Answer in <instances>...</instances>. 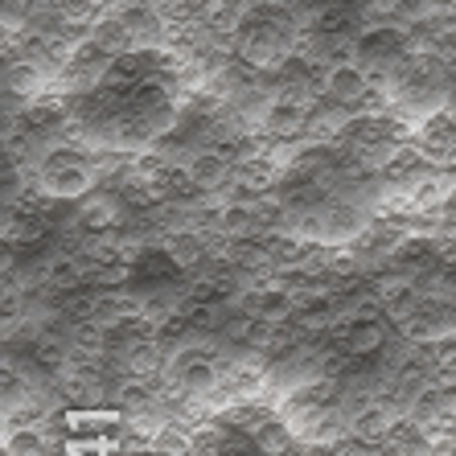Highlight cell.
Here are the masks:
<instances>
[{"instance_id":"1","label":"cell","mask_w":456,"mask_h":456,"mask_svg":"<svg viewBox=\"0 0 456 456\" xmlns=\"http://www.w3.org/2000/svg\"><path fill=\"white\" fill-rule=\"evenodd\" d=\"M223 366L226 354L214 350L206 338H190L173 346L169 354V374H165V387L177 395H190V399H214L218 382H223Z\"/></svg>"},{"instance_id":"2","label":"cell","mask_w":456,"mask_h":456,"mask_svg":"<svg viewBox=\"0 0 456 456\" xmlns=\"http://www.w3.org/2000/svg\"><path fill=\"white\" fill-rule=\"evenodd\" d=\"M415 37H411V25L403 21H366L354 37V58H358L366 70L374 75V83H387L395 66H403L407 58L415 53Z\"/></svg>"},{"instance_id":"3","label":"cell","mask_w":456,"mask_h":456,"mask_svg":"<svg viewBox=\"0 0 456 456\" xmlns=\"http://www.w3.org/2000/svg\"><path fill=\"white\" fill-rule=\"evenodd\" d=\"M374 91H379V83H374V75L358 58H341V62H330L321 70V95H325V103L358 107Z\"/></svg>"},{"instance_id":"4","label":"cell","mask_w":456,"mask_h":456,"mask_svg":"<svg viewBox=\"0 0 456 456\" xmlns=\"http://www.w3.org/2000/svg\"><path fill=\"white\" fill-rule=\"evenodd\" d=\"M411 140H415V149L428 157L432 169H456V111L452 107L419 119L411 127Z\"/></svg>"},{"instance_id":"5","label":"cell","mask_w":456,"mask_h":456,"mask_svg":"<svg viewBox=\"0 0 456 456\" xmlns=\"http://www.w3.org/2000/svg\"><path fill=\"white\" fill-rule=\"evenodd\" d=\"M234 169H239V160L226 157L223 149H214V144H202V149H193L185 157V177H190V190L198 193H210V198H223L226 190L234 185Z\"/></svg>"},{"instance_id":"6","label":"cell","mask_w":456,"mask_h":456,"mask_svg":"<svg viewBox=\"0 0 456 456\" xmlns=\"http://www.w3.org/2000/svg\"><path fill=\"white\" fill-rule=\"evenodd\" d=\"M127 218V193L116 190H91L86 198H78V210H75V231L86 234H107V231H119Z\"/></svg>"},{"instance_id":"7","label":"cell","mask_w":456,"mask_h":456,"mask_svg":"<svg viewBox=\"0 0 456 456\" xmlns=\"http://www.w3.org/2000/svg\"><path fill=\"white\" fill-rule=\"evenodd\" d=\"M50 440H45L42 424L33 428H4V456H45Z\"/></svg>"}]
</instances>
